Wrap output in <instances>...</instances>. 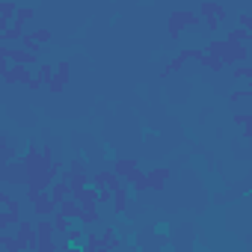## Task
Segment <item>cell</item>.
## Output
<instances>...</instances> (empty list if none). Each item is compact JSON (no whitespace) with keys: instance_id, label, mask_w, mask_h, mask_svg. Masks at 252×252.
<instances>
[{"instance_id":"18","label":"cell","mask_w":252,"mask_h":252,"mask_svg":"<svg viewBox=\"0 0 252 252\" xmlns=\"http://www.w3.org/2000/svg\"><path fill=\"white\" fill-rule=\"evenodd\" d=\"M80 211H83V205L74 196H68L65 202H60V214H65L68 220H80Z\"/></svg>"},{"instance_id":"3","label":"cell","mask_w":252,"mask_h":252,"mask_svg":"<svg viewBox=\"0 0 252 252\" xmlns=\"http://www.w3.org/2000/svg\"><path fill=\"white\" fill-rule=\"evenodd\" d=\"M0 202H3V214H0V231H9L12 225L21 222V202L9 196V190H0Z\"/></svg>"},{"instance_id":"9","label":"cell","mask_w":252,"mask_h":252,"mask_svg":"<svg viewBox=\"0 0 252 252\" xmlns=\"http://www.w3.org/2000/svg\"><path fill=\"white\" fill-rule=\"evenodd\" d=\"M0 77H3V83H6V86H15V83L30 86V80H33L36 74L30 71V65H24V63H12V68H9L6 74H0Z\"/></svg>"},{"instance_id":"2","label":"cell","mask_w":252,"mask_h":252,"mask_svg":"<svg viewBox=\"0 0 252 252\" xmlns=\"http://www.w3.org/2000/svg\"><path fill=\"white\" fill-rule=\"evenodd\" d=\"M199 24H205L202 15H196V12H190V9H175V12L166 18V33H169V39H181V33H184L187 27H199Z\"/></svg>"},{"instance_id":"12","label":"cell","mask_w":252,"mask_h":252,"mask_svg":"<svg viewBox=\"0 0 252 252\" xmlns=\"http://www.w3.org/2000/svg\"><path fill=\"white\" fill-rule=\"evenodd\" d=\"M131 199H134V190H131V184H128V181H125V184L113 193V205H110V208H113V214H119V217H122V214H128Z\"/></svg>"},{"instance_id":"27","label":"cell","mask_w":252,"mask_h":252,"mask_svg":"<svg viewBox=\"0 0 252 252\" xmlns=\"http://www.w3.org/2000/svg\"><path fill=\"white\" fill-rule=\"evenodd\" d=\"M234 125L243 128V137H252V113H234Z\"/></svg>"},{"instance_id":"14","label":"cell","mask_w":252,"mask_h":252,"mask_svg":"<svg viewBox=\"0 0 252 252\" xmlns=\"http://www.w3.org/2000/svg\"><path fill=\"white\" fill-rule=\"evenodd\" d=\"M60 178H65V181L71 184V190H74V193H77V190H83L86 184H92V175H89V169H86V172H74V169H68V166H65Z\"/></svg>"},{"instance_id":"22","label":"cell","mask_w":252,"mask_h":252,"mask_svg":"<svg viewBox=\"0 0 252 252\" xmlns=\"http://www.w3.org/2000/svg\"><path fill=\"white\" fill-rule=\"evenodd\" d=\"M21 36H24V24H9V27H3V30H0V42H21Z\"/></svg>"},{"instance_id":"37","label":"cell","mask_w":252,"mask_h":252,"mask_svg":"<svg viewBox=\"0 0 252 252\" xmlns=\"http://www.w3.org/2000/svg\"><path fill=\"white\" fill-rule=\"evenodd\" d=\"M237 24L246 27V30H252V15H237Z\"/></svg>"},{"instance_id":"8","label":"cell","mask_w":252,"mask_h":252,"mask_svg":"<svg viewBox=\"0 0 252 252\" xmlns=\"http://www.w3.org/2000/svg\"><path fill=\"white\" fill-rule=\"evenodd\" d=\"M0 57H6L12 63H24V65H39V54L27 51L24 45L21 48H9V42H0Z\"/></svg>"},{"instance_id":"20","label":"cell","mask_w":252,"mask_h":252,"mask_svg":"<svg viewBox=\"0 0 252 252\" xmlns=\"http://www.w3.org/2000/svg\"><path fill=\"white\" fill-rule=\"evenodd\" d=\"M199 65H202V68H208V71H225V68H228V65L222 63V57H217V54H208V51H205V57L199 60Z\"/></svg>"},{"instance_id":"4","label":"cell","mask_w":252,"mask_h":252,"mask_svg":"<svg viewBox=\"0 0 252 252\" xmlns=\"http://www.w3.org/2000/svg\"><path fill=\"white\" fill-rule=\"evenodd\" d=\"M15 237H18V243H21V252H36V249H39V228H36V222H30V220H24V217H21V222L15 225Z\"/></svg>"},{"instance_id":"26","label":"cell","mask_w":252,"mask_h":252,"mask_svg":"<svg viewBox=\"0 0 252 252\" xmlns=\"http://www.w3.org/2000/svg\"><path fill=\"white\" fill-rule=\"evenodd\" d=\"M51 220H54V228H57V234H65V231H68V228L77 222V220H68V217H65V214H60V211H57Z\"/></svg>"},{"instance_id":"15","label":"cell","mask_w":252,"mask_h":252,"mask_svg":"<svg viewBox=\"0 0 252 252\" xmlns=\"http://www.w3.org/2000/svg\"><path fill=\"white\" fill-rule=\"evenodd\" d=\"M172 178V172L166 169V166H158V169H149V184H152V190H166V181Z\"/></svg>"},{"instance_id":"17","label":"cell","mask_w":252,"mask_h":252,"mask_svg":"<svg viewBox=\"0 0 252 252\" xmlns=\"http://www.w3.org/2000/svg\"><path fill=\"white\" fill-rule=\"evenodd\" d=\"M137 166H140V160H137V158H113V169H116L122 178H128Z\"/></svg>"},{"instance_id":"19","label":"cell","mask_w":252,"mask_h":252,"mask_svg":"<svg viewBox=\"0 0 252 252\" xmlns=\"http://www.w3.org/2000/svg\"><path fill=\"white\" fill-rule=\"evenodd\" d=\"M98 220H101V214H98V202H86L83 211H80V222L89 228V225H95Z\"/></svg>"},{"instance_id":"38","label":"cell","mask_w":252,"mask_h":252,"mask_svg":"<svg viewBox=\"0 0 252 252\" xmlns=\"http://www.w3.org/2000/svg\"><path fill=\"white\" fill-rule=\"evenodd\" d=\"M155 231H158V234H166V231H169V225H166V222H158V225H155Z\"/></svg>"},{"instance_id":"33","label":"cell","mask_w":252,"mask_h":252,"mask_svg":"<svg viewBox=\"0 0 252 252\" xmlns=\"http://www.w3.org/2000/svg\"><path fill=\"white\" fill-rule=\"evenodd\" d=\"M205 51H208V54H217V57H222V51H225V39H211Z\"/></svg>"},{"instance_id":"7","label":"cell","mask_w":252,"mask_h":252,"mask_svg":"<svg viewBox=\"0 0 252 252\" xmlns=\"http://www.w3.org/2000/svg\"><path fill=\"white\" fill-rule=\"evenodd\" d=\"M222 63L231 68V65H243V63H249V48H246V42H231V39H225V51H222Z\"/></svg>"},{"instance_id":"32","label":"cell","mask_w":252,"mask_h":252,"mask_svg":"<svg viewBox=\"0 0 252 252\" xmlns=\"http://www.w3.org/2000/svg\"><path fill=\"white\" fill-rule=\"evenodd\" d=\"M21 45H24L27 51H33V54H39V48H42V42L33 39V33H24V36H21Z\"/></svg>"},{"instance_id":"29","label":"cell","mask_w":252,"mask_h":252,"mask_svg":"<svg viewBox=\"0 0 252 252\" xmlns=\"http://www.w3.org/2000/svg\"><path fill=\"white\" fill-rule=\"evenodd\" d=\"M36 74H39V77L45 80V86H48V83L54 80V74H57V65H54V63H39V65H36Z\"/></svg>"},{"instance_id":"31","label":"cell","mask_w":252,"mask_h":252,"mask_svg":"<svg viewBox=\"0 0 252 252\" xmlns=\"http://www.w3.org/2000/svg\"><path fill=\"white\" fill-rule=\"evenodd\" d=\"M86 249H110V237H107V234H101V237L89 234V237H86Z\"/></svg>"},{"instance_id":"6","label":"cell","mask_w":252,"mask_h":252,"mask_svg":"<svg viewBox=\"0 0 252 252\" xmlns=\"http://www.w3.org/2000/svg\"><path fill=\"white\" fill-rule=\"evenodd\" d=\"M199 12H202V21H205V27H208L211 33H217V27L228 18L225 6H222V3H214V0H205V3L199 6Z\"/></svg>"},{"instance_id":"30","label":"cell","mask_w":252,"mask_h":252,"mask_svg":"<svg viewBox=\"0 0 252 252\" xmlns=\"http://www.w3.org/2000/svg\"><path fill=\"white\" fill-rule=\"evenodd\" d=\"M231 77H234V80H252V63L231 65Z\"/></svg>"},{"instance_id":"13","label":"cell","mask_w":252,"mask_h":252,"mask_svg":"<svg viewBox=\"0 0 252 252\" xmlns=\"http://www.w3.org/2000/svg\"><path fill=\"white\" fill-rule=\"evenodd\" d=\"M125 181H128L131 184V190H134V196H143L146 190H152V184H149V172H143L140 166L128 175V178H125Z\"/></svg>"},{"instance_id":"16","label":"cell","mask_w":252,"mask_h":252,"mask_svg":"<svg viewBox=\"0 0 252 252\" xmlns=\"http://www.w3.org/2000/svg\"><path fill=\"white\" fill-rule=\"evenodd\" d=\"M51 196H54V202H65L68 196H74V190H71V184L65 181V178H57L54 184H51V190H48Z\"/></svg>"},{"instance_id":"21","label":"cell","mask_w":252,"mask_h":252,"mask_svg":"<svg viewBox=\"0 0 252 252\" xmlns=\"http://www.w3.org/2000/svg\"><path fill=\"white\" fill-rule=\"evenodd\" d=\"M0 149H3V155H0V163H9V160L18 158V152H15V146H12L9 134H0Z\"/></svg>"},{"instance_id":"36","label":"cell","mask_w":252,"mask_h":252,"mask_svg":"<svg viewBox=\"0 0 252 252\" xmlns=\"http://www.w3.org/2000/svg\"><path fill=\"white\" fill-rule=\"evenodd\" d=\"M68 169H74V172H86V158H71V160H68Z\"/></svg>"},{"instance_id":"11","label":"cell","mask_w":252,"mask_h":252,"mask_svg":"<svg viewBox=\"0 0 252 252\" xmlns=\"http://www.w3.org/2000/svg\"><path fill=\"white\" fill-rule=\"evenodd\" d=\"M30 205H33V214H36V217H54V214L60 211V202H54V196H51L48 190L39 193Z\"/></svg>"},{"instance_id":"24","label":"cell","mask_w":252,"mask_h":252,"mask_svg":"<svg viewBox=\"0 0 252 252\" xmlns=\"http://www.w3.org/2000/svg\"><path fill=\"white\" fill-rule=\"evenodd\" d=\"M0 249H3V252H21V243H18V237H15V234L0 231Z\"/></svg>"},{"instance_id":"10","label":"cell","mask_w":252,"mask_h":252,"mask_svg":"<svg viewBox=\"0 0 252 252\" xmlns=\"http://www.w3.org/2000/svg\"><path fill=\"white\" fill-rule=\"evenodd\" d=\"M68 77H71V63H57V74L48 83V92L51 95H63L65 86H68Z\"/></svg>"},{"instance_id":"25","label":"cell","mask_w":252,"mask_h":252,"mask_svg":"<svg viewBox=\"0 0 252 252\" xmlns=\"http://www.w3.org/2000/svg\"><path fill=\"white\" fill-rule=\"evenodd\" d=\"M74 199H77L80 205H86V202H98V187H95V184H86L83 190L74 193Z\"/></svg>"},{"instance_id":"35","label":"cell","mask_w":252,"mask_h":252,"mask_svg":"<svg viewBox=\"0 0 252 252\" xmlns=\"http://www.w3.org/2000/svg\"><path fill=\"white\" fill-rule=\"evenodd\" d=\"M113 193L110 187H98V205H113Z\"/></svg>"},{"instance_id":"28","label":"cell","mask_w":252,"mask_h":252,"mask_svg":"<svg viewBox=\"0 0 252 252\" xmlns=\"http://www.w3.org/2000/svg\"><path fill=\"white\" fill-rule=\"evenodd\" d=\"M33 18H36V9H33V3H21V6H18V12H15V24L33 21Z\"/></svg>"},{"instance_id":"23","label":"cell","mask_w":252,"mask_h":252,"mask_svg":"<svg viewBox=\"0 0 252 252\" xmlns=\"http://www.w3.org/2000/svg\"><path fill=\"white\" fill-rule=\"evenodd\" d=\"M18 0H0V18L3 21H15V12H18Z\"/></svg>"},{"instance_id":"34","label":"cell","mask_w":252,"mask_h":252,"mask_svg":"<svg viewBox=\"0 0 252 252\" xmlns=\"http://www.w3.org/2000/svg\"><path fill=\"white\" fill-rule=\"evenodd\" d=\"M33 39H36V42H42V45H48V42L54 39V33H51L48 27H39V30H33Z\"/></svg>"},{"instance_id":"1","label":"cell","mask_w":252,"mask_h":252,"mask_svg":"<svg viewBox=\"0 0 252 252\" xmlns=\"http://www.w3.org/2000/svg\"><path fill=\"white\" fill-rule=\"evenodd\" d=\"M0 181L6 187H27L30 184V169L24 166L21 158H15L9 163H0Z\"/></svg>"},{"instance_id":"5","label":"cell","mask_w":252,"mask_h":252,"mask_svg":"<svg viewBox=\"0 0 252 252\" xmlns=\"http://www.w3.org/2000/svg\"><path fill=\"white\" fill-rule=\"evenodd\" d=\"M36 228H39V249L36 252H54V249H60V243L54 240L57 228H54L51 217H36Z\"/></svg>"}]
</instances>
